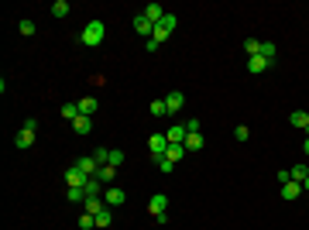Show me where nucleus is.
<instances>
[{
	"instance_id": "nucleus-1",
	"label": "nucleus",
	"mask_w": 309,
	"mask_h": 230,
	"mask_svg": "<svg viewBox=\"0 0 309 230\" xmlns=\"http://www.w3.org/2000/svg\"><path fill=\"white\" fill-rule=\"evenodd\" d=\"M103 35H107V24H103V21H90V24L83 28L79 41H83L86 48H97V45H103Z\"/></svg>"
},
{
	"instance_id": "nucleus-2",
	"label": "nucleus",
	"mask_w": 309,
	"mask_h": 230,
	"mask_svg": "<svg viewBox=\"0 0 309 230\" xmlns=\"http://www.w3.org/2000/svg\"><path fill=\"white\" fill-rule=\"evenodd\" d=\"M175 24H179V18H175L172 11H169L165 18H162V21H158V24H154V35H151V38L158 41V45H162V41H165V38H169V35H172V31H175Z\"/></svg>"
},
{
	"instance_id": "nucleus-3",
	"label": "nucleus",
	"mask_w": 309,
	"mask_h": 230,
	"mask_svg": "<svg viewBox=\"0 0 309 230\" xmlns=\"http://www.w3.org/2000/svg\"><path fill=\"white\" fill-rule=\"evenodd\" d=\"M148 151L154 155V162L165 158V151H169V137H165V134H151V137H148Z\"/></svg>"
},
{
	"instance_id": "nucleus-4",
	"label": "nucleus",
	"mask_w": 309,
	"mask_h": 230,
	"mask_svg": "<svg viewBox=\"0 0 309 230\" xmlns=\"http://www.w3.org/2000/svg\"><path fill=\"white\" fill-rule=\"evenodd\" d=\"M86 182H90V175L83 172L79 165H72V169L65 172V186H79V189H86Z\"/></svg>"
},
{
	"instance_id": "nucleus-5",
	"label": "nucleus",
	"mask_w": 309,
	"mask_h": 230,
	"mask_svg": "<svg viewBox=\"0 0 309 230\" xmlns=\"http://www.w3.org/2000/svg\"><path fill=\"white\" fill-rule=\"evenodd\" d=\"M148 210H151V216H158V213H169V196H165V192H154L151 199H148Z\"/></svg>"
},
{
	"instance_id": "nucleus-6",
	"label": "nucleus",
	"mask_w": 309,
	"mask_h": 230,
	"mask_svg": "<svg viewBox=\"0 0 309 230\" xmlns=\"http://www.w3.org/2000/svg\"><path fill=\"white\" fill-rule=\"evenodd\" d=\"M124 199H127V192L120 189V186H110V189H103V203H107V206H120Z\"/></svg>"
},
{
	"instance_id": "nucleus-7",
	"label": "nucleus",
	"mask_w": 309,
	"mask_h": 230,
	"mask_svg": "<svg viewBox=\"0 0 309 230\" xmlns=\"http://www.w3.org/2000/svg\"><path fill=\"white\" fill-rule=\"evenodd\" d=\"M165 137H169V144H186L189 131H186V124H172V127L165 131Z\"/></svg>"
},
{
	"instance_id": "nucleus-8",
	"label": "nucleus",
	"mask_w": 309,
	"mask_h": 230,
	"mask_svg": "<svg viewBox=\"0 0 309 230\" xmlns=\"http://www.w3.org/2000/svg\"><path fill=\"white\" fill-rule=\"evenodd\" d=\"M182 107H186V93H169L165 96V110H169V117H175Z\"/></svg>"
},
{
	"instance_id": "nucleus-9",
	"label": "nucleus",
	"mask_w": 309,
	"mask_h": 230,
	"mask_svg": "<svg viewBox=\"0 0 309 230\" xmlns=\"http://www.w3.org/2000/svg\"><path fill=\"white\" fill-rule=\"evenodd\" d=\"M134 31H137V35H141L144 41H148V38L154 35V24H151L148 18H144V14H137V18H134Z\"/></svg>"
},
{
	"instance_id": "nucleus-10",
	"label": "nucleus",
	"mask_w": 309,
	"mask_h": 230,
	"mask_svg": "<svg viewBox=\"0 0 309 230\" xmlns=\"http://www.w3.org/2000/svg\"><path fill=\"white\" fill-rule=\"evenodd\" d=\"M76 165H79V169H83L86 175H90V179H97V172H100V162L93 158V155H83V158H79Z\"/></svg>"
},
{
	"instance_id": "nucleus-11",
	"label": "nucleus",
	"mask_w": 309,
	"mask_h": 230,
	"mask_svg": "<svg viewBox=\"0 0 309 230\" xmlns=\"http://www.w3.org/2000/svg\"><path fill=\"white\" fill-rule=\"evenodd\" d=\"M268 65H271V62L265 55H251V58H248V72H251V76H261Z\"/></svg>"
},
{
	"instance_id": "nucleus-12",
	"label": "nucleus",
	"mask_w": 309,
	"mask_h": 230,
	"mask_svg": "<svg viewBox=\"0 0 309 230\" xmlns=\"http://www.w3.org/2000/svg\"><path fill=\"white\" fill-rule=\"evenodd\" d=\"M97 110H100L97 96H83V100H79V114H83V117H93Z\"/></svg>"
},
{
	"instance_id": "nucleus-13",
	"label": "nucleus",
	"mask_w": 309,
	"mask_h": 230,
	"mask_svg": "<svg viewBox=\"0 0 309 230\" xmlns=\"http://www.w3.org/2000/svg\"><path fill=\"white\" fill-rule=\"evenodd\" d=\"M165 14H169V11H165L162 4H148V7H144V18L151 21V24H158V21L165 18Z\"/></svg>"
},
{
	"instance_id": "nucleus-14",
	"label": "nucleus",
	"mask_w": 309,
	"mask_h": 230,
	"mask_svg": "<svg viewBox=\"0 0 309 230\" xmlns=\"http://www.w3.org/2000/svg\"><path fill=\"white\" fill-rule=\"evenodd\" d=\"M83 206H86V213H93V216L107 210V203H103V196H86V203H83Z\"/></svg>"
},
{
	"instance_id": "nucleus-15",
	"label": "nucleus",
	"mask_w": 309,
	"mask_h": 230,
	"mask_svg": "<svg viewBox=\"0 0 309 230\" xmlns=\"http://www.w3.org/2000/svg\"><path fill=\"white\" fill-rule=\"evenodd\" d=\"M72 127H76V134H83V137H86V134H90V131H93V120H90V117H83V114H79L76 120H72Z\"/></svg>"
},
{
	"instance_id": "nucleus-16",
	"label": "nucleus",
	"mask_w": 309,
	"mask_h": 230,
	"mask_svg": "<svg viewBox=\"0 0 309 230\" xmlns=\"http://www.w3.org/2000/svg\"><path fill=\"white\" fill-rule=\"evenodd\" d=\"M299 192H302V186H299V182H282V199H295V196H299Z\"/></svg>"
},
{
	"instance_id": "nucleus-17",
	"label": "nucleus",
	"mask_w": 309,
	"mask_h": 230,
	"mask_svg": "<svg viewBox=\"0 0 309 230\" xmlns=\"http://www.w3.org/2000/svg\"><path fill=\"white\" fill-rule=\"evenodd\" d=\"M114 175H117V169H114V165H100L97 179H100V182H103V186H110V182H114Z\"/></svg>"
},
{
	"instance_id": "nucleus-18",
	"label": "nucleus",
	"mask_w": 309,
	"mask_h": 230,
	"mask_svg": "<svg viewBox=\"0 0 309 230\" xmlns=\"http://www.w3.org/2000/svg\"><path fill=\"white\" fill-rule=\"evenodd\" d=\"M14 144H18V148H31V144H35V131H24V127H21Z\"/></svg>"
},
{
	"instance_id": "nucleus-19",
	"label": "nucleus",
	"mask_w": 309,
	"mask_h": 230,
	"mask_svg": "<svg viewBox=\"0 0 309 230\" xmlns=\"http://www.w3.org/2000/svg\"><path fill=\"white\" fill-rule=\"evenodd\" d=\"M289 179H292V182H299V186H302V182L309 179V169H306V165H295V169H289Z\"/></svg>"
},
{
	"instance_id": "nucleus-20",
	"label": "nucleus",
	"mask_w": 309,
	"mask_h": 230,
	"mask_svg": "<svg viewBox=\"0 0 309 230\" xmlns=\"http://www.w3.org/2000/svg\"><path fill=\"white\" fill-rule=\"evenodd\" d=\"M182 155H186V144H169L165 158H169V162H182Z\"/></svg>"
},
{
	"instance_id": "nucleus-21",
	"label": "nucleus",
	"mask_w": 309,
	"mask_h": 230,
	"mask_svg": "<svg viewBox=\"0 0 309 230\" xmlns=\"http://www.w3.org/2000/svg\"><path fill=\"white\" fill-rule=\"evenodd\" d=\"M114 223V206H107L103 213H97V227H110Z\"/></svg>"
},
{
	"instance_id": "nucleus-22",
	"label": "nucleus",
	"mask_w": 309,
	"mask_h": 230,
	"mask_svg": "<svg viewBox=\"0 0 309 230\" xmlns=\"http://www.w3.org/2000/svg\"><path fill=\"white\" fill-rule=\"evenodd\" d=\"M199 148H203V134L196 131V134L186 137V151H199Z\"/></svg>"
},
{
	"instance_id": "nucleus-23",
	"label": "nucleus",
	"mask_w": 309,
	"mask_h": 230,
	"mask_svg": "<svg viewBox=\"0 0 309 230\" xmlns=\"http://www.w3.org/2000/svg\"><path fill=\"white\" fill-rule=\"evenodd\" d=\"M69 203H86V189H79V186H69Z\"/></svg>"
},
{
	"instance_id": "nucleus-24",
	"label": "nucleus",
	"mask_w": 309,
	"mask_h": 230,
	"mask_svg": "<svg viewBox=\"0 0 309 230\" xmlns=\"http://www.w3.org/2000/svg\"><path fill=\"white\" fill-rule=\"evenodd\" d=\"M289 120H292V124H295V127H302V131H306V127H309V114H306V110H295V114H292Z\"/></svg>"
},
{
	"instance_id": "nucleus-25",
	"label": "nucleus",
	"mask_w": 309,
	"mask_h": 230,
	"mask_svg": "<svg viewBox=\"0 0 309 230\" xmlns=\"http://www.w3.org/2000/svg\"><path fill=\"white\" fill-rule=\"evenodd\" d=\"M69 11H72V7H69V0H55V4H52V14H55V18H65Z\"/></svg>"
},
{
	"instance_id": "nucleus-26",
	"label": "nucleus",
	"mask_w": 309,
	"mask_h": 230,
	"mask_svg": "<svg viewBox=\"0 0 309 230\" xmlns=\"http://www.w3.org/2000/svg\"><path fill=\"white\" fill-rule=\"evenodd\" d=\"M244 52H248V55H261V41L258 38H244Z\"/></svg>"
},
{
	"instance_id": "nucleus-27",
	"label": "nucleus",
	"mask_w": 309,
	"mask_h": 230,
	"mask_svg": "<svg viewBox=\"0 0 309 230\" xmlns=\"http://www.w3.org/2000/svg\"><path fill=\"white\" fill-rule=\"evenodd\" d=\"M62 117H65V120H76L79 117V103H62Z\"/></svg>"
},
{
	"instance_id": "nucleus-28",
	"label": "nucleus",
	"mask_w": 309,
	"mask_h": 230,
	"mask_svg": "<svg viewBox=\"0 0 309 230\" xmlns=\"http://www.w3.org/2000/svg\"><path fill=\"white\" fill-rule=\"evenodd\" d=\"M107 165L120 169V165H124V151H120V148H110V158H107Z\"/></svg>"
},
{
	"instance_id": "nucleus-29",
	"label": "nucleus",
	"mask_w": 309,
	"mask_h": 230,
	"mask_svg": "<svg viewBox=\"0 0 309 230\" xmlns=\"http://www.w3.org/2000/svg\"><path fill=\"white\" fill-rule=\"evenodd\" d=\"M86 196H103V182H100V179H90V182H86Z\"/></svg>"
},
{
	"instance_id": "nucleus-30",
	"label": "nucleus",
	"mask_w": 309,
	"mask_h": 230,
	"mask_svg": "<svg viewBox=\"0 0 309 230\" xmlns=\"http://www.w3.org/2000/svg\"><path fill=\"white\" fill-rule=\"evenodd\" d=\"M97 227V216H93V213H83V216H79V230H93Z\"/></svg>"
},
{
	"instance_id": "nucleus-31",
	"label": "nucleus",
	"mask_w": 309,
	"mask_h": 230,
	"mask_svg": "<svg viewBox=\"0 0 309 230\" xmlns=\"http://www.w3.org/2000/svg\"><path fill=\"white\" fill-rule=\"evenodd\" d=\"M261 55L268 58V62H275V55H278V48H275L271 41H261Z\"/></svg>"
},
{
	"instance_id": "nucleus-32",
	"label": "nucleus",
	"mask_w": 309,
	"mask_h": 230,
	"mask_svg": "<svg viewBox=\"0 0 309 230\" xmlns=\"http://www.w3.org/2000/svg\"><path fill=\"white\" fill-rule=\"evenodd\" d=\"M151 117H169V110H165V100H154V103H151Z\"/></svg>"
},
{
	"instance_id": "nucleus-33",
	"label": "nucleus",
	"mask_w": 309,
	"mask_h": 230,
	"mask_svg": "<svg viewBox=\"0 0 309 230\" xmlns=\"http://www.w3.org/2000/svg\"><path fill=\"white\" fill-rule=\"evenodd\" d=\"M172 169H175V162H169V158H158V172L172 175Z\"/></svg>"
},
{
	"instance_id": "nucleus-34",
	"label": "nucleus",
	"mask_w": 309,
	"mask_h": 230,
	"mask_svg": "<svg viewBox=\"0 0 309 230\" xmlns=\"http://www.w3.org/2000/svg\"><path fill=\"white\" fill-rule=\"evenodd\" d=\"M93 158H97L100 165H107V158H110V148H97V151H93Z\"/></svg>"
},
{
	"instance_id": "nucleus-35",
	"label": "nucleus",
	"mask_w": 309,
	"mask_h": 230,
	"mask_svg": "<svg viewBox=\"0 0 309 230\" xmlns=\"http://www.w3.org/2000/svg\"><path fill=\"white\" fill-rule=\"evenodd\" d=\"M18 28H21V35H35V21H28V18L21 21Z\"/></svg>"
},
{
	"instance_id": "nucleus-36",
	"label": "nucleus",
	"mask_w": 309,
	"mask_h": 230,
	"mask_svg": "<svg viewBox=\"0 0 309 230\" xmlns=\"http://www.w3.org/2000/svg\"><path fill=\"white\" fill-rule=\"evenodd\" d=\"M234 137H237V141H248V137H251V131H248V127H244V124H241V127H237V131H234Z\"/></svg>"
},
{
	"instance_id": "nucleus-37",
	"label": "nucleus",
	"mask_w": 309,
	"mask_h": 230,
	"mask_svg": "<svg viewBox=\"0 0 309 230\" xmlns=\"http://www.w3.org/2000/svg\"><path fill=\"white\" fill-rule=\"evenodd\" d=\"M24 131H35V134H38V120H35V117H28V120H24Z\"/></svg>"
},
{
	"instance_id": "nucleus-38",
	"label": "nucleus",
	"mask_w": 309,
	"mask_h": 230,
	"mask_svg": "<svg viewBox=\"0 0 309 230\" xmlns=\"http://www.w3.org/2000/svg\"><path fill=\"white\" fill-rule=\"evenodd\" d=\"M144 52H148V55H151V52H158V41L148 38V41H144Z\"/></svg>"
},
{
	"instance_id": "nucleus-39",
	"label": "nucleus",
	"mask_w": 309,
	"mask_h": 230,
	"mask_svg": "<svg viewBox=\"0 0 309 230\" xmlns=\"http://www.w3.org/2000/svg\"><path fill=\"white\" fill-rule=\"evenodd\" d=\"M302 192H306V196H309V179H306V182H302Z\"/></svg>"
},
{
	"instance_id": "nucleus-40",
	"label": "nucleus",
	"mask_w": 309,
	"mask_h": 230,
	"mask_svg": "<svg viewBox=\"0 0 309 230\" xmlns=\"http://www.w3.org/2000/svg\"><path fill=\"white\" fill-rule=\"evenodd\" d=\"M302 151H306V155H309V137H306V144H302Z\"/></svg>"
}]
</instances>
